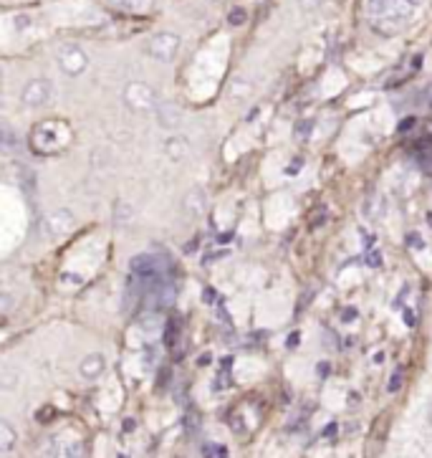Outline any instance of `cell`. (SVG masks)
<instances>
[{
    "label": "cell",
    "mask_w": 432,
    "mask_h": 458,
    "mask_svg": "<svg viewBox=\"0 0 432 458\" xmlns=\"http://www.w3.org/2000/svg\"><path fill=\"white\" fill-rule=\"evenodd\" d=\"M71 142V132L63 122H41L31 132V147L38 155H58Z\"/></svg>",
    "instance_id": "1"
},
{
    "label": "cell",
    "mask_w": 432,
    "mask_h": 458,
    "mask_svg": "<svg viewBox=\"0 0 432 458\" xmlns=\"http://www.w3.org/2000/svg\"><path fill=\"white\" fill-rule=\"evenodd\" d=\"M124 101L134 112H155L157 106H160L157 92L149 84H144V81H129L124 87Z\"/></svg>",
    "instance_id": "2"
},
{
    "label": "cell",
    "mask_w": 432,
    "mask_h": 458,
    "mask_svg": "<svg viewBox=\"0 0 432 458\" xmlns=\"http://www.w3.org/2000/svg\"><path fill=\"white\" fill-rule=\"evenodd\" d=\"M53 99V84L49 79H31L20 92V101H23L28 109H41V106H49Z\"/></svg>",
    "instance_id": "3"
},
{
    "label": "cell",
    "mask_w": 432,
    "mask_h": 458,
    "mask_svg": "<svg viewBox=\"0 0 432 458\" xmlns=\"http://www.w3.org/2000/svg\"><path fill=\"white\" fill-rule=\"evenodd\" d=\"M58 66L66 76H81L89 68L87 51L76 44H63L58 49Z\"/></svg>",
    "instance_id": "4"
},
{
    "label": "cell",
    "mask_w": 432,
    "mask_h": 458,
    "mask_svg": "<svg viewBox=\"0 0 432 458\" xmlns=\"http://www.w3.org/2000/svg\"><path fill=\"white\" fill-rule=\"evenodd\" d=\"M177 51H179V36L170 31L155 33L147 44V54L155 58V61H162V63L172 61V58L177 56Z\"/></svg>",
    "instance_id": "5"
},
{
    "label": "cell",
    "mask_w": 432,
    "mask_h": 458,
    "mask_svg": "<svg viewBox=\"0 0 432 458\" xmlns=\"http://www.w3.org/2000/svg\"><path fill=\"white\" fill-rule=\"evenodd\" d=\"M74 225H76V218L68 208L51 211L49 216L44 218V230H46V235H51V238H61V235H66Z\"/></svg>",
    "instance_id": "6"
},
{
    "label": "cell",
    "mask_w": 432,
    "mask_h": 458,
    "mask_svg": "<svg viewBox=\"0 0 432 458\" xmlns=\"http://www.w3.org/2000/svg\"><path fill=\"white\" fill-rule=\"evenodd\" d=\"M104 370H106V357L101 352L87 354L79 365V375L84 380H99L101 375H104Z\"/></svg>",
    "instance_id": "7"
},
{
    "label": "cell",
    "mask_w": 432,
    "mask_h": 458,
    "mask_svg": "<svg viewBox=\"0 0 432 458\" xmlns=\"http://www.w3.org/2000/svg\"><path fill=\"white\" fill-rule=\"evenodd\" d=\"M155 112H157V122H160L165 130H174L179 124V119H182V112H179L174 104H170V101H160V106H157Z\"/></svg>",
    "instance_id": "8"
},
{
    "label": "cell",
    "mask_w": 432,
    "mask_h": 458,
    "mask_svg": "<svg viewBox=\"0 0 432 458\" xmlns=\"http://www.w3.org/2000/svg\"><path fill=\"white\" fill-rule=\"evenodd\" d=\"M187 152H190V142L185 137H170L165 142V155L172 162H182L187 157Z\"/></svg>",
    "instance_id": "9"
},
{
    "label": "cell",
    "mask_w": 432,
    "mask_h": 458,
    "mask_svg": "<svg viewBox=\"0 0 432 458\" xmlns=\"http://www.w3.org/2000/svg\"><path fill=\"white\" fill-rule=\"evenodd\" d=\"M15 440H18V435H15V428L11 426L8 421H0V451L6 453H13V448H15Z\"/></svg>",
    "instance_id": "10"
},
{
    "label": "cell",
    "mask_w": 432,
    "mask_h": 458,
    "mask_svg": "<svg viewBox=\"0 0 432 458\" xmlns=\"http://www.w3.org/2000/svg\"><path fill=\"white\" fill-rule=\"evenodd\" d=\"M185 208H187V213H190V216H200V213L205 211V192L200 190V187H195V190L187 192Z\"/></svg>",
    "instance_id": "11"
},
{
    "label": "cell",
    "mask_w": 432,
    "mask_h": 458,
    "mask_svg": "<svg viewBox=\"0 0 432 458\" xmlns=\"http://www.w3.org/2000/svg\"><path fill=\"white\" fill-rule=\"evenodd\" d=\"M132 221H134V208H132L129 203H119L117 208H114V223L117 225H129Z\"/></svg>",
    "instance_id": "12"
},
{
    "label": "cell",
    "mask_w": 432,
    "mask_h": 458,
    "mask_svg": "<svg viewBox=\"0 0 432 458\" xmlns=\"http://www.w3.org/2000/svg\"><path fill=\"white\" fill-rule=\"evenodd\" d=\"M122 11H132V13H136V11H147L149 6H152V0H114Z\"/></svg>",
    "instance_id": "13"
},
{
    "label": "cell",
    "mask_w": 432,
    "mask_h": 458,
    "mask_svg": "<svg viewBox=\"0 0 432 458\" xmlns=\"http://www.w3.org/2000/svg\"><path fill=\"white\" fill-rule=\"evenodd\" d=\"M203 458H228V448L220 446V443H205Z\"/></svg>",
    "instance_id": "14"
},
{
    "label": "cell",
    "mask_w": 432,
    "mask_h": 458,
    "mask_svg": "<svg viewBox=\"0 0 432 458\" xmlns=\"http://www.w3.org/2000/svg\"><path fill=\"white\" fill-rule=\"evenodd\" d=\"M364 264L369 268H379L384 264L382 251H379V248H367V251H364Z\"/></svg>",
    "instance_id": "15"
},
{
    "label": "cell",
    "mask_w": 432,
    "mask_h": 458,
    "mask_svg": "<svg viewBox=\"0 0 432 458\" xmlns=\"http://www.w3.org/2000/svg\"><path fill=\"white\" fill-rule=\"evenodd\" d=\"M230 365H233V359H225V365H222V370L217 372L215 378V390H220V388H228L230 385Z\"/></svg>",
    "instance_id": "16"
},
{
    "label": "cell",
    "mask_w": 432,
    "mask_h": 458,
    "mask_svg": "<svg viewBox=\"0 0 432 458\" xmlns=\"http://www.w3.org/2000/svg\"><path fill=\"white\" fill-rule=\"evenodd\" d=\"M177 319H170V322H167V327H165V337H162V340H165V347H170V349H172L174 347V342H177Z\"/></svg>",
    "instance_id": "17"
},
{
    "label": "cell",
    "mask_w": 432,
    "mask_h": 458,
    "mask_svg": "<svg viewBox=\"0 0 432 458\" xmlns=\"http://www.w3.org/2000/svg\"><path fill=\"white\" fill-rule=\"evenodd\" d=\"M84 453H81V446L79 443H68V446L58 448V453H56V458H81Z\"/></svg>",
    "instance_id": "18"
},
{
    "label": "cell",
    "mask_w": 432,
    "mask_h": 458,
    "mask_svg": "<svg viewBox=\"0 0 432 458\" xmlns=\"http://www.w3.org/2000/svg\"><path fill=\"white\" fill-rule=\"evenodd\" d=\"M246 18H248V13L243 11V8H233V11H230V16H228V23L230 25H243V23H246Z\"/></svg>",
    "instance_id": "19"
},
{
    "label": "cell",
    "mask_w": 432,
    "mask_h": 458,
    "mask_svg": "<svg viewBox=\"0 0 432 458\" xmlns=\"http://www.w3.org/2000/svg\"><path fill=\"white\" fill-rule=\"evenodd\" d=\"M139 324H142V327H147L144 332H155V329L160 327V322H157V316L152 314V311H149V314H144L142 319H139Z\"/></svg>",
    "instance_id": "20"
},
{
    "label": "cell",
    "mask_w": 432,
    "mask_h": 458,
    "mask_svg": "<svg viewBox=\"0 0 432 458\" xmlns=\"http://www.w3.org/2000/svg\"><path fill=\"white\" fill-rule=\"evenodd\" d=\"M420 165L427 175H432V147H425V155H420Z\"/></svg>",
    "instance_id": "21"
},
{
    "label": "cell",
    "mask_w": 432,
    "mask_h": 458,
    "mask_svg": "<svg viewBox=\"0 0 432 458\" xmlns=\"http://www.w3.org/2000/svg\"><path fill=\"white\" fill-rule=\"evenodd\" d=\"M402 378H405V375H402V370H397L395 375H392V380H389L387 390H389V392H397V390H400V385H402Z\"/></svg>",
    "instance_id": "22"
},
{
    "label": "cell",
    "mask_w": 432,
    "mask_h": 458,
    "mask_svg": "<svg viewBox=\"0 0 432 458\" xmlns=\"http://www.w3.org/2000/svg\"><path fill=\"white\" fill-rule=\"evenodd\" d=\"M0 302H3V314H11L13 311V299H11V294L8 291H3V297H0Z\"/></svg>",
    "instance_id": "23"
},
{
    "label": "cell",
    "mask_w": 432,
    "mask_h": 458,
    "mask_svg": "<svg viewBox=\"0 0 432 458\" xmlns=\"http://www.w3.org/2000/svg\"><path fill=\"white\" fill-rule=\"evenodd\" d=\"M311 124H314V122H309V119L298 124V130H296V137H298V140H301V137H309V135H311Z\"/></svg>",
    "instance_id": "24"
},
{
    "label": "cell",
    "mask_w": 432,
    "mask_h": 458,
    "mask_svg": "<svg viewBox=\"0 0 432 458\" xmlns=\"http://www.w3.org/2000/svg\"><path fill=\"white\" fill-rule=\"evenodd\" d=\"M316 375H319V378H329V375H331V365H329V362H319V365H316Z\"/></svg>",
    "instance_id": "25"
},
{
    "label": "cell",
    "mask_w": 432,
    "mask_h": 458,
    "mask_svg": "<svg viewBox=\"0 0 432 458\" xmlns=\"http://www.w3.org/2000/svg\"><path fill=\"white\" fill-rule=\"evenodd\" d=\"M36 418H38V421H41V423H49L51 418H53V408H44V410H38V413H36Z\"/></svg>",
    "instance_id": "26"
},
{
    "label": "cell",
    "mask_w": 432,
    "mask_h": 458,
    "mask_svg": "<svg viewBox=\"0 0 432 458\" xmlns=\"http://www.w3.org/2000/svg\"><path fill=\"white\" fill-rule=\"evenodd\" d=\"M354 319H357V309L346 307V311H341V322H354Z\"/></svg>",
    "instance_id": "27"
},
{
    "label": "cell",
    "mask_w": 432,
    "mask_h": 458,
    "mask_svg": "<svg viewBox=\"0 0 432 458\" xmlns=\"http://www.w3.org/2000/svg\"><path fill=\"white\" fill-rule=\"evenodd\" d=\"M298 3H301L303 11L311 13V11H316V8H319V3H322V0H298Z\"/></svg>",
    "instance_id": "28"
},
{
    "label": "cell",
    "mask_w": 432,
    "mask_h": 458,
    "mask_svg": "<svg viewBox=\"0 0 432 458\" xmlns=\"http://www.w3.org/2000/svg\"><path fill=\"white\" fill-rule=\"evenodd\" d=\"M397 3H400V6H405V8H407V11H412V13H414V11H417V8H420L422 0H397Z\"/></svg>",
    "instance_id": "29"
},
{
    "label": "cell",
    "mask_w": 432,
    "mask_h": 458,
    "mask_svg": "<svg viewBox=\"0 0 432 458\" xmlns=\"http://www.w3.org/2000/svg\"><path fill=\"white\" fill-rule=\"evenodd\" d=\"M402 319H405V324H407V327H414V314H412V309H407V307H405V309H402Z\"/></svg>",
    "instance_id": "30"
},
{
    "label": "cell",
    "mask_w": 432,
    "mask_h": 458,
    "mask_svg": "<svg viewBox=\"0 0 432 458\" xmlns=\"http://www.w3.org/2000/svg\"><path fill=\"white\" fill-rule=\"evenodd\" d=\"M412 124H414V119L409 117L407 122H402V124H400V132H409V130H412Z\"/></svg>",
    "instance_id": "31"
},
{
    "label": "cell",
    "mask_w": 432,
    "mask_h": 458,
    "mask_svg": "<svg viewBox=\"0 0 432 458\" xmlns=\"http://www.w3.org/2000/svg\"><path fill=\"white\" fill-rule=\"evenodd\" d=\"M298 165H301V160H296L293 165H291V168H288V175H296V173H298Z\"/></svg>",
    "instance_id": "32"
},
{
    "label": "cell",
    "mask_w": 432,
    "mask_h": 458,
    "mask_svg": "<svg viewBox=\"0 0 432 458\" xmlns=\"http://www.w3.org/2000/svg\"><path fill=\"white\" fill-rule=\"evenodd\" d=\"M119 458H127V456H119Z\"/></svg>",
    "instance_id": "33"
}]
</instances>
